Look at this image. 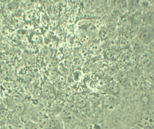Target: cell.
I'll return each mask as SVG.
<instances>
[{
    "label": "cell",
    "mask_w": 154,
    "mask_h": 129,
    "mask_svg": "<svg viewBox=\"0 0 154 129\" xmlns=\"http://www.w3.org/2000/svg\"><path fill=\"white\" fill-rule=\"evenodd\" d=\"M139 125L143 129H153L154 126V113L153 110L143 112L140 118Z\"/></svg>",
    "instance_id": "cell-1"
},
{
    "label": "cell",
    "mask_w": 154,
    "mask_h": 129,
    "mask_svg": "<svg viewBox=\"0 0 154 129\" xmlns=\"http://www.w3.org/2000/svg\"><path fill=\"white\" fill-rule=\"evenodd\" d=\"M153 53L149 52H144L140 56L139 64L140 67L144 70H148L150 69L153 65Z\"/></svg>",
    "instance_id": "cell-2"
},
{
    "label": "cell",
    "mask_w": 154,
    "mask_h": 129,
    "mask_svg": "<svg viewBox=\"0 0 154 129\" xmlns=\"http://www.w3.org/2000/svg\"><path fill=\"white\" fill-rule=\"evenodd\" d=\"M154 32L153 29L144 30L139 35V40L143 45L148 46L154 41Z\"/></svg>",
    "instance_id": "cell-3"
},
{
    "label": "cell",
    "mask_w": 154,
    "mask_h": 129,
    "mask_svg": "<svg viewBox=\"0 0 154 129\" xmlns=\"http://www.w3.org/2000/svg\"><path fill=\"white\" fill-rule=\"evenodd\" d=\"M63 120L59 116H54L46 121L44 127L46 129H61Z\"/></svg>",
    "instance_id": "cell-4"
},
{
    "label": "cell",
    "mask_w": 154,
    "mask_h": 129,
    "mask_svg": "<svg viewBox=\"0 0 154 129\" xmlns=\"http://www.w3.org/2000/svg\"><path fill=\"white\" fill-rule=\"evenodd\" d=\"M108 90L109 93V94L113 96L119 93L120 91L119 83L116 80H112L109 83L108 85Z\"/></svg>",
    "instance_id": "cell-5"
},
{
    "label": "cell",
    "mask_w": 154,
    "mask_h": 129,
    "mask_svg": "<svg viewBox=\"0 0 154 129\" xmlns=\"http://www.w3.org/2000/svg\"><path fill=\"white\" fill-rule=\"evenodd\" d=\"M73 103L78 109H82L87 105V101L85 98L79 95L75 96Z\"/></svg>",
    "instance_id": "cell-6"
},
{
    "label": "cell",
    "mask_w": 154,
    "mask_h": 129,
    "mask_svg": "<svg viewBox=\"0 0 154 129\" xmlns=\"http://www.w3.org/2000/svg\"><path fill=\"white\" fill-rule=\"evenodd\" d=\"M73 113L65 106L61 110L59 116L63 120L71 121L73 118Z\"/></svg>",
    "instance_id": "cell-7"
},
{
    "label": "cell",
    "mask_w": 154,
    "mask_h": 129,
    "mask_svg": "<svg viewBox=\"0 0 154 129\" xmlns=\"http://www.w3.org/2000/svg\"><path fill=\"white\" fill-rule=\"evenodd\" d=\"M115 101V98L111 95L107 94L104 96L102 100V104L105 108H109L112 105Z\"/></svg>",
    "instance_id": "cell-8"
},
{
    "label": "cell",
    "mask_w": 154,
    "mask_h": 129,
    "mask_svg": "<svg viewBox=\"0 0 154 129\" xmlns=\"http://www.w3.org/2000/svg\"><path fill=\"white\" fill-rule=\"evenodd\" d=\"M14 109L15 112L18 115H21L25 113L26 110V106L25 104L22 102H17L14 105Z\"/></svg>",
    "instance_id": "cell-9"
},
{
    "label": "cell",
    "mask_w": 154,
    "mask_h": 129,
    "mask_svg": "<svg viewBox=\"0 0 154 129\" xmlns=\"http://www.w3.org/2000/svg\"><path fill=\"white\" fill-rule=\"evenodd\" d=\"M129 77L128 72L125 71H121L118 72L117 74V80H116L119 83H125Z\"/></svg>",
    "instance_id": "cell-10"
},
{
    "label": "cell",
    "mask_w": 154,
    "mask_h": 129,
    "mask_svg": "<svg viewBox=\"0 0 154 129\" xmlns=\"http://www.w3.org/2000/svg\"><path fill=\"white\" fill-rule=\"evenodd\" d=\"M142 43L139 40H134L131 44V49L134 54L139 55L140 53L142 51ZM143 45V44H142Z\"/></svg>",
    "instance_id": "cell-11"
},
{
    "label": "cell",
    "mask_w": 154,
    "mask_h": 129,
    "mask_svg": "<svg viewBox=\"0 0 154 129\" xmlns=\"http://www.w3.org/2000/svg\"><path fill=\"white\" fill-rule=\"evenodd\" d=\"M99 32V37L103 40L107 39L109 36V34L108 29L106 27H103L100 29Z\"/></svg>",
    "instance_id": "cell-12"
},
{
    "label": "cell",
    "mask_w": 154,
    "mask_h": 129,
    "mask_svg": "<svg viewBox=\"0 0 154 129\" xmlns=\"http://www.w3.org/2000/svg\"><path fill=\"white\" fill-rule=\"evenodd\" d=\"M139 55L137 54H133V55H131L129 58V63L132 65L133 66L137 65L139 63L140 58Z\"/></svg>",
    "instance_id": "cell-13"
},
{
    "label": "cell",
    "mask_w": 154,
    "mask_h": 129,
    "mask_svg": "<svg viewBox=\"0 0 154 129\" xmlns=\"http://www.w3.org/2000/svg\"><path fill=\"white\" fill-rule=\"evenodd\" d=\"M106 56L109 60H114L118 57V53L112 49H109L106 52Z\"/></svg>",
    "instance_id": "cell-14"
},
{
    "label": "cell",
    "mask_w": 154,
    "mask_h": 129,
    "mask_svg": "<svg viewBox=\"0 0 154 129\" xmlns=\"http://www.w3.org/2000/svg\"><path fill=\"white\" fill-rule=\"evenodd\" d=\"M44 93L46 96L48 97H52L54 95V88L51 86L46 87L44 89Z\"/></svg>",
    "instance_id": "cell-15"
},
{
    "label": "cell",
    "mask_w": 154,
    "mask_h": 129,
    "mask_svg": "<svg viewBox=\"0 0 154 129\" xmlns=\"http://www.w3.org/2000/svg\"><path fill=\"white\" fill-rule=\"evenodd\" d=\"M129 41V40H128L120 36L118 39V45L120 48H125L128 44Z\"/></svg>",
    "instance_id": "cell-16"
},
{
    "label": "cell",
    "mask_w": 154,
    "mask_h": 129,
    "mask_svg": "<svg viewBox=\"0 0 154 129\" xmlns=\"http://www.w3.org/2000/svg\"><path fill=\"white\" fill-rule=\"evenodd\" d=\"M131 83L135 87H138L142 83V79L140 76L131 77Z\"/></svg>",
    "instance_id": "cell-17"
},
{
    "label": "cell",
    "mask_w": 154,
    "mask_h": 129,
    "mask_svg": "<svg viewBox=\"0 0 154 129\" xmlns=\"http://www.w3.org/2000/svg\"><path fill=\"white\" fill-rule=\"evenodd\" d=\"M89 49L93 52H98L100 50V46L98 43L92 42L89 44Z\"/></svg>",
    "instance_id": "cell-18"
},
{
    "label": "cell",
    "mask_w": 154,
    "mask_h": 129,
    "mask_svg": "<svg viewBox=\"0 0 154 129\" xmlns=\"http://www.w3.org/2000/svg\"><path fill=\"white\" fill-rule=\"evenodd\" d=\"M108 81L105 78H100L97 82V86L99 88H103L107 86L108 85Z\"/></svg>",
    "instance_id": "cell-19"
},
{
    "label": "cell",
    "mask_w": 154,
    "mask_h": 129,
    "mask_svg": "<svg viewBox=\"0 0 154 129\" xmlns=\"http://www.w3.org/2000/svg\"><path fill=\"white\" fill-rule=\"evenodd\" d=\"M87 30L91 34H95L99 31V28L96 25L92 24L88 27Z\"/></svg>",
    "instance_id": "cell-20"
},
{
    "label": "cell",
    "mask_w": 154,
    "mask_h": 129,
    "mask_svg": "<svg viewBox=\"0 0 154 129\" xmlns=\"http://www.w3.org/2000/svg\"><path fill=\"white\" fill-rule=\"evenodd\" d=\"M137 28L135 27H128L127 29V32L131 37H133V36H135V34H137Z\"/></svg>",
    "instance_id": "cell-21"
},
{
    "label": "cell",
    "mask_w": 154,
    "mask_h": 129,
    "mask_svg": "<svg viewBox=\"0 0 154 129\" xmlns=\"http://www.w3.org/2000/svg\"><path fill=\"white\" fill-rule=\"evenodd\" d=\"M65 107L71 110L73 113L76 112L78 109L73 102H67Z\"/></svg>",
    "instance_id": "cell-22"
},
{
    "label": "cell",
    "mask_w": 154,
    "mask_h": 129,
    "mask_svg": "<svg viewBox=\"0 0 154 129\" xmlns=\"http://www.w3.org/2000/svg\"><path fill=\"white\" fill-rule=\"evenodd\" d=\"M115 5L119 9H122L127 6V2L124 1H117L115 2Z\"/></svg>",
    "instance_id": "cell-23"
},
{
    "label": "cell",
    "mask_w": 154,
    "mask_h": 129,
    "mask_svg": "<svg viewBox=\"0 0 154 129\" xmlns=\"http://www.w3.org/2000/svg\"><path fill=\"white\" fill-rule=\"evenodd\" d=\"M6 127L7 129H19L18 126L14 122L11 121L8 122Z\"/></svg>",
    "instance_id": "cell-24"
},
{
    "label": "cell",
    "mask_w": 154,
    "mask_h": 129,
    "mask_svg": "<svg viewBox=\"0 0 154 129\" xmlns=\"http://www.w3.org/2000/svg\"><path fill=\"white\" fill-rule=\"evenodd\" d=\"M90 40V38L87 35H83L82 36L81 39V42L82 45H86L87 43H89Z\"/></svg>",
    "instance_id": "cell-25"
},
{
    "label": "cell",
    "mask_w": 154,
    "mask_h": 129,
    "mask_svg": "<svg viewBox=\"0 0 154 129\" xmlns=\"http://www.w3.org/2000/svg\"><path fill=\"white\" fill-rule=\"evenodd\" d=\"M74 64L77 66H80L82 64L83 60L82 58L80 57H75L73 60Z\"/></svg>",
    "instance_id": "cell-26"
},
{
    "label": "cell",
    "mask_w": 154,
    "mask_h": 129,
    "mask_svg": "<svg viewBox=\"0 0 154 129\" xmlns=\"http://www.w3.org/2000/svg\"><path fill=\"white\" fill-rule=\"evenodd\" d=\"M72 77L74 81H79L81 77V73L80 72H78V71L74 72L73 74Z\"/></svg>",
    "instance_id": "cell-27"
},
{
    "label": "cell",
    "mask_w": 154,
    "mask_h": 129,
    "mask_svg": "<svg viewBox=\"0 0 154 129\" xmlns=\"http://www.w3.org/2000/svg\"><path fill=\"white\" fill-rule=\"evenodd\" d=\"M57 66V63L55 60H53L49 64V67L51 69L55 68Z\"/></svg>",
    "instance_id": "cell-28"
},
{
    "label": "cell",
    "mask_w": 154,
    "mask_h": 129,
    "mask_svg": "<svg viewBox=\"0 0 154 129\" xmlns=\"http://www.w3.org/2000/svg\"><path fill=\"white\" fill-rule=\"evenodd\" d=\"M61 70H62L61 71H62V73L63 74V75H66L68 74V70L64 66H61Z\"/></svg>",
    "instance_id": "cell-29"
},
{
    "label": "cell",
    "mask_w": 154,
    "mask_h": 129,
    "mask_svg": "<svg viewBox=\"0 0 154 129\" xmlns=\"http://www.w3.org/2000/svg\"><path fill=\"white\" fill-rule=\"evenodd\" d=\"M84 6H85V8H89L91 7V1H86L85 3Z\"/></svg>",
    "instance_id": "cell-30"
},
{
    "label": "cell",
    "mask_w": 154,
    "mask_h": 129,
    "mask_svg": "<svg viewBox=\"0 0 154 129\" xmlns=\"http://www.w3.org/2000/svg\"><path fill=\"white\" fill-rule=\"evenodd\" d=\"M130 129H143L142 127H140L139 125H136V126H133V127H131Z\"/></svg>",
    "instance_id": "cell-31"
},
{
    "label": "cell",
    "mask_w": 154,
    "mask_h": 129,
    "mask_svg": "<svg viewBox=\"0 0 154 129\" xmlns=\"http://www.w3.org/2000/svg\"><path fill=\"white\" fill-rule=\"evenodd\" d=\"M0 129H6V126H5V125H2V126H1V127H0Z\"/></svg>",
    "instance_id": "cell-32"
}]
</instances>
